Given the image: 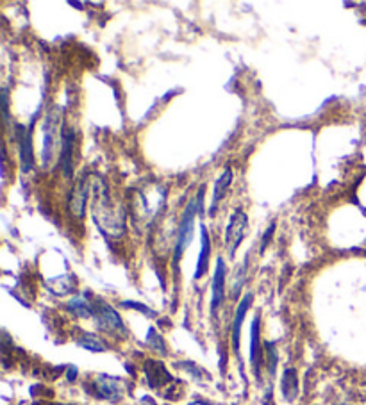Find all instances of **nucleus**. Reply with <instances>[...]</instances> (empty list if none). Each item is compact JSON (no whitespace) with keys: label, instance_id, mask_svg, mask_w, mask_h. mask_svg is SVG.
<instances>
[{"label":"nucleus","instance_id":"nucleus-18","mask_svg":"<svg viewBox=\"0 0 366 405\" xmlns=\"http://www.w3.org/2000/svg\"><path fill=\"white\" fill-rule=\"evenodd\" d=\"M77 345L90 350V352H104V350L108 348L106 343L100 337H97L95 334H82L81 337H77Z\"/></svg>","mask_w":366,"mask_h":405},{"label":"nucleus","instance_id":"nucleus-27","mask_svg":"<svg viewBox=\"0 0 366 405\" xmlns=\"http://www.w3.org/2000/svg\"><path fill=\"white\" fill-rule=\"evenodd\" d=\"M44 405H66V404H44ZM68 405H72V404H68Z\"/></svg>","mask_w":366,"mask_h":405},{"label":"nucleus","instance_id":"nucleus-5","mask_svg":"<svg viewBox=\"0 0 366 405\" xmlns=\"http://www.w3.org/2000/svg\"><path fill=\"white\" fill-rule=\"evenodd\" d=\"M247 227H249V216L243 209H234L231 218H229L227 228H225V248L229 252V257L233 259L236 254L238 246L242 245L243 236L247 233Z\"/></svg>","mask_w":366,"mask_h":405},{"label":"nucleus","instance_id":"nucleus-12","mask_svg":"<svg viewBox=\"0 0 366 405\" xmlns=\"http://www.w3.org/2000/svg\"><path fill=\"white\" fill-rule=\"evenodd\" d=\"M143 371H145V379L148 382L152 389L163 388L164 384L172 382V375L168 373V370L164 368V364L161 361H154V359H148L143 364Z\"/></svg>","mask_w":366,"mask_h":405},{"label":"nucleus","instance_id":"nucleus-24","mask_svg":"<svg viewBox=\"0 0 366 405\" xmlns=\"http://www.w3.org/2000/svg\"><path fill=\"white\" fill-rule=\"evenodd\" d=\"M2 102H4V120L6 126H9V99H8V90H2Z\"/></svg>","mask_w":366,"mask_h":405},{"label":"nucleus","instance_id":"nucleus-23","mask_svg":"<svg viewBox=\"0 0 366 405\" xmlns=\"http://www.w3.org/2000/svg\"><path fill=\"white\" fill-rule=\"evenodd\" d=\"M273 230H276V224H271L270 227H268L267 233H264V236H263V243H261V252H264V248H267L268 241H270L271 236H273Z\"/></svg>","mask_w":366,"mask_h":405},{"label":"nucleus","instance_id":"nucleus-6","mask_svg":"<svg viewBox=\"0 0 366 405\" xmlns=\"http://www.w3.org/2000/svg\"><path fill=\"white\" fill-rule=\"evenodd\" d=\"M15 138L18 143V150H20V164H22V172L29 173L35 168V152H32V126L26 127L20 124H15Z\"/></svg>","mask_w":366,"mask_h":405},{"label":"nucleus","instance_id":"nucleus-22","mask_svg":"<svg viewBox=\"0 0 366 405\" xmlns=\"http://www.w3.org/2000/svg\"><path fill=\"white\" fill-rule=\"evenodd\" d=\"M122 306H124V307H134V309L139 310V313H145L146 316H155L154 310H151L146 306H142V304H136V302H122Z\"/></svg>","mask_w":366,"mask_h":405},{"label":"nucleus","instance_id":"nucleus-14","mask_svg":"<svg viewBox=\"0 0 366 405\" xmlns=\"http://www.w3.org/2000/svg\"><path fill=\"white\" fill-rule=\"evenodd\" d=\"M254 297L252 293H247L243 297V300L240 302L236 309V315H234V322H233V350L236 354H240V336H242V327H243V319L247 316V310L250 309V304H252Z\"/></svg>","mask_w":366,"mask_h":405},{"label":"nucleus","instance_id":"nucleus-10","mask_svg":"<svg viewBox=\"0 0 366 405\" xmlns=\"http://www.w3.org/2000/svg\"><path fill=\"white\" fill-rule=\"evenodd\" d=\"M225 279H227V268L222 257L216 259L215 277L211 284V315L215 316L225 300Z\"/></svg>","mask_w":366,"mask_h":405},{"label":"nucleus","instance_id":"nucleus-26","mask_svg":"<svg viewBox=\"0 0 366 405\" xmlns=\"http://www.w3.org/2000/svg\"><path fill=\"white\" fill-rule=\"evenodd\" d=\"M70 6H73V8H82L81 2H70Z\"/></svg>","mask_w":366,"mask_h":405},{"label":"nucleus","instance_id":"nucleus-2","mask_svg":"<svg viewBox=\"0 0 366 405\" xmlns=\"http://www.w3.org/2000/svg\"><path fill=\"white\" fill-rule=\"evenodd\" d=\"M59 120H61L59 108L52 109V111L47 115V118H45L44 148H41V161H44L45 168H48L52 161H54V157H56L57 141L61 143V130L63 129H59Z\"/></svg>","mask_w":366,"mask_h":405},{"label":"nucleus","instance_id":"nucleus-11","mask_svg":"<svg viewBox=\"0 0 366 405\" xmlns=\"http://www.w3.org/2000/svg\"><path fill=\"white\" fill-rule=\"evenodd\" d=\"M261 316L258 315L252 319V327H250V362L254 368V375L261 379V366H263V348H261Z\"/></svg>","mask_w":366,"mask_h":405},{"label":"nucleus","instance_id":"nucleus-15","mask_svg":"<svg viewBox=\"0 0 366 405\" xmlns=\"http://www.w3.org/2000/svg\"><path fill=\"white\" fill-rule=\"evenodd\" d=\"M202 228V246H200V254H198L197 261V270H195V279H200V277L206 275L207 268H209V259H211V239H209V234H207V228Z\"/></svg>","mask_w":366,"mask_h":405},{"label":"nucleus","instance_id":"nucleus-7","mask_svg":"<svg viewBox=\"0 0 366 405\" xmlns=\"http://www.w3.org/2000/svg\"><path fill=\"white\" fill-rule=\"evenodd\" d=\"M90 199V181L86 175H82L75 184H73L72 191L68 197V211L73 218L82 220L86 215V204Z\"/></svg>","mask_w":366,"mask_h":405},{"label":"nucleus","instance_id":"nucleus-1","mask_svg":"<svg viewBox=\"0 0 366 405\" xmlns=\"http://www.w3.org/2000/svg\"><path fill=\"white\" fill-rule=\"evenodd\" d=\"M91 215L100 233L108 237H120L125 233V213L120 206L115 204L109 195L106 182L97 179L93 186V204Z\"/></svg>","mask_w":366,"mask_h":405},{"label":"nucleus","instance_id":"nucleus-17","mask_svg":"<svg viewBox=\"0 0 366 405\" xmlns=\"http://www.w3.org/2000/svg\"><path fill=\"white\" fill-rule=\"evenodd\" d=\"M68 310L72 315L79 316V318H93L95 315V302H91L90 297L84 295H79V297H73L68 302Z\"/></svg>","mask_w":366,"mask_h":405},{"label":"nucleus","instance_id":"nucleus-3","mask_svg":"<svg viewBox=\"0 0 366 405\" xmlns=\"http://www.w3.org/2000/svg\"><path fill=\"white\" fill-rule=\"evenodd\" d=\"M197 213H198V206H197V199H195L186 206L184 213H182L181 225H179V230H177V237H175V248H173V264L179 263L182 252L190 246L191 239H193L195 215H197Z\"/></svg>","mask_w":366,"mask_h":405},{"label":"nucleus","instance_id":"nucleus-20","mask_svg":"<svg viewBox=\"0 0 366 405\" xmlns=\"http://www.w3.org/2000/svg\"><path fill=\"white\" fill-rule=\"evenodd\" d=\"M146 345L151 346L152 350H157L160 354H166V346H164V341L163 337L155 332V328H151L148 330V337H146Z\"/></svg>","mask_w":366,"mask_h":405},{"label":"nucleus","instance_id":"nucleus-13","mask_svg":"<svg viewBox=\"0 0 366 405\" xmlns=\"http://www.w3.org/2000/svg\"><path fill=\"white\" fill-rule=\"evenodd\" d=\"M233 177H234L233 168H231V166H225V170L222 172V175H220V177L215 181V186H213L211 211H209L211 215H215L218 204L225 199V195H227L229 188H231V184H233Z\"/></svg>","mask_w":366,"mask_h":405},{"label":"nucleus","instance_id":"nucleus-9","mask_svg":"<svg viewBox=\"0 0 366 405\" xmlns=\"http://www.w3.org/2000/svg\"><path fill=\"white\" fill-rule=\"evenodd\" d=\"M91 391L93 395L102 400L108 402H120L124 397V386H122L120 379L109 375H99L95 380L91 382Z\"/></svg>","mask_w":366,"mask_h":405},{"label":"nucleus","instance_id":"nucleus-8","mask_svg":"<svg viewBox=\"0 0 366 405\" xmlns=\"http://www.w3.org/2000/svg\"><path fill=\"white\" fill-rule=\"evenodd\" d=\"M61 145H59V166L61 173L66 181L73 175V150H75V132L68 126L61 127Z\"/></svg>","mask_w":366,"mask_h":405},{"label":"nucleus","instance_id":"nucleus-25","mask_svg":"<svg viewBox=\"0 0 366 405\" xmlns=\"http://www.w3.org/2000/svg\"><path fill=\"white\" fill-rule=\"evenodd\" d=\"M188 405H213V404L207 400H193V402H190Z\"/></svg>","mask_w":366,"mask_h":405},{"label":"nucleus","instance_id":"nucleus-16","mask_svg":"<svg viewBox=\"0 0 366 405\" xmlns=\"http://www.w3.org/2000/svg\"><path fill=\"white\" fill-rule=\"evenodd\" d=\"M280 389H282V397L286 402H295L298 397V373L295 368H288L282 373L280 380Z\"/></svg>","mask_w":366,"mask_h":405},{"label":"nucleus","instance_id":"nucleus-21","mask_svg":"<svg viewBox=\"0 0 366 405\" xmlns=\"http://www.w3.org/2000/svg\"><path fill=\"white\" fill-rule=\"evenodd\" d=\"M245 272H247V261L242 264V266L238 268L236 277H234V297H238V293H240L242 286L245 284Z\"/></svg>","mask_w":366,"mask_h":405},{"label":"nucleus","instance_id":"nucleus-19","mask_svg":"<svg viewBox=\"0 0 366 405\" xmlns=\"http://www.w3.org/2000/svg\"><path fill=\"white\" fill-rule=\"evenodd\" d=\"M48 288L52 289V293L56 295H68L70 291H73V279L70 275H63L59 279L48 280Z\"/></svg>","mask_w":366,"mask_h":405},{"label":"nucleus","instance_id":"nucleus-4","mask_svg":"<svg viewBox=\"0 0 366 405\" xmlns=\"http://www.w3.org/2000/svg\"><path fill=\"white\" fill-rule=\"evenodd\" d=\"M93 318L97 322V327L102 332H108L113 336H129V332H127L124 325V319L120 318L117 310L113 309L109 304L104 302V300H95V315H93Z\"/></svg>","mask_w":366,"mask_h":405}]
</instances>
